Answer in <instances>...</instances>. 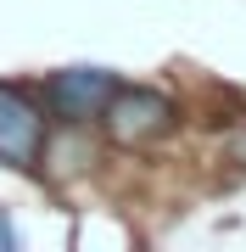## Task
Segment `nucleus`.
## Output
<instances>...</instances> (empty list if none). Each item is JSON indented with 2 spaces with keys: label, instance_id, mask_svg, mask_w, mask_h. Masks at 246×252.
I'll return each instance as SVG.
<instances>
[{
  "label": "nucleus",
  "instance_id": "7ed1b4c3",
  "mask_svg": "<svg viewBox=\"0 0 246 252\" xmlns=\"http://www.w3.org/2000/svg\"><path fill=\"white\" fill-rule=\"evenodd\" d=\"M112 90H118V79H112L107 67H62V73H51V84H45L51 107L62 112L67 124L101 118V107L112 101Z\"/></svg>",
  "mask_w": 246,
  "mask_h": 252
},
{
  "label": "nucleus",
  "instance_id": "20e7f679",
  "mask_svg": "<svg viewBox=\"0 0 246 252\" xmlns=\"http://www.w3.org/2000/svg\"><path fill=\"white\" fill-rule=\"evenodd\" d=\"M11 247H17V235H11V224L0 219V252H11Z\"/></svg>",
  "mask_w": 246,
  "mask_h": 252
},
{
  "label": "nucleus",
  "instance_id": "f03ea898",
  "mask_svg": "<svg viewBox=\"0 0 246 252\" xmlns=\"http://www.w3.org/2000/svg\"><path fill=\"white\" fill-rule=\"evenodd\" d=\"M39 157H45L39 101L17 84H0V168H39Z\"/></svg>",
  "mask_w": 246,
  "mask_h": 252
},
{
  "label": "nucleus",
  "instance_id": "f257e3e1",
  "mask_svg": "<svg viewBox=\"0 0 246 252\" xmlns=\"http://www.w3.org/2000/svg\"><path fill=\"white\" fill-rule=\"evenodd\" d=\"M101 124L118 146H151L173 129V101L151 84H118L112 101L101 107Z\"/></svg>",
  "mask_w": 246,
  "mask_h": 252
}]
</instances>
